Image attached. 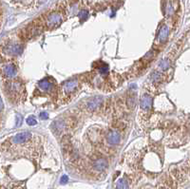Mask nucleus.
I'll list each match as a JSON object with an SVG mask.
<instances>
[{"mask_svg":"<svg viewBox=\"0 0 190 189\" xmlns=\"http://www.w3.org/2000/svg\"><path fill=\"white\" fill-rule=\"evenodd\" d=\"M81 87V84L78 79H69L66 82H64L60 87L58 90L59 94V100L62 101V104L68 103L72 100L79 92Z\"/></svg>","mask_w":190,"mask_h":189,"instance_id":"f257e3e1","label":"nucleus"},{"mask_svg":"<svg viewBox=\"0 0 190 189\" xmlns=\"http://www.w3.org/2000/svg\"><path fill=\"white\" fill-rule=\"evenodd\" d=\"M6 95L13 103L21 102L25 96V86L20 80H9L6 82Z\"/></svg>","mask_w":190,"mask_h":189,"instance_id":"f03ea898","label":"nucleus"},{"mask_svg":"<svg viewBox=\"0 0 190 189\" xmlns=\"http://www.w3.org/2000/svg\"><path fill=\"white\" fill-rule=\"evenodd\" d=\"M62 22H63L62 14L58 12H53L47 14L44 17L42 24H43L44 28L46 27V29H48V30H52V29L58 27Z\"/></svg>","mask_w":190,"mask_h":189,"instance_id":"7ed1b4c3","label":"nucleus"},{"mask_svg":"<svg viewBox=\"0 0 190 189\" xmlns=\"http://www.w3.org/2000/svg\"><path fill=\"white\" fill-rule=\"evenodd\" d=\"M23 52V46L16 41H7L6 44L2 45V53L10 56H16L21 54Z\"/></svg>","mask_w":190,"mask_h":189,"instance_id":"20e7f679","label":"nucleus"},{"mask_svg":"<svg viewBox=\"0 0 190 189\" xmlns=\"http://www.w3.org/2000/svg\"><path fill=\"white\" fill-rule=\"evenodd\" d=\"M1 73H2V78L6 79L7 81L12 80L16 74H17V67L16 65L12 61H9L6 63H2V67H1Z\"/></svg>","mask_w":190,"mask_h":189,"instance_id":"39448f33","label":"nucleus"},{"mask_svg":"<svg viewBox=\"0 0 190 189\" xmlns=\"http://www.w3.org/2000/svg\"><path fill=\"white\" fill-rule=\"evenodd\" d=\"M38 87L43 92H45L47 94H51V95H52L54 92H56V86L54 84V81L49 77L44 78L41 81H39Z\"/></svg>","mask_w":190,"mask_h":189,"instance_id":"423d86ee","label":"nucleus"},{"mask_svg":"<svg viewBox=\"0 0 190 189\" xmlns=\"http://www.w3.org/2000/svg\"><path fill=\"white\" fill-rule=\"evenodd\" d=\"M122 139L121 133L118 131V129H109L106 134V140L107 143L109 146H117L120 144Z\"/></svg>","mask_w":190,"mask_h":189,"instance_id":"0eeeda50","label":"nucleus"},{"mask_svg":"<svg viewBox=\"0 0 190 189\" xmlns=\"http://www.w3.org/2000/svg\"><path fill=\"white\" fill-rule=\"evenodd\" d=\"M32 138V135L30 132L18 133L14 137L12 138V146H21L23 144H26L27 142L31 141Z\"/></svg>","mask_w":190,"mask_h":189,"instance_id":"6e6552de","label":"nucleus"},{"mask_svg":"<svg viewBox=\"0 0 190 189\" xmlns=\"http://www.w3.org/2000/svg\"><path fill=\"white\" fill-rule=\"evenodd\" d=\"M103 104V98L101 97H94L90 100H88L86 105H85V108L88 111L93 112V111H96L97 109H99L102 107Z\"/></svg>","mask_w":190,"mask_h":189,"instance_id":"1a4fd4ad","label":"nucleus"},{"mask_svg":"<svg viewBox=\"0 0 190 189\" xmlns=\"http://www.w3.org/2000/svg\"><path fill=\"white\" fill-rule=\"evenodd\" d=\"M168 34H169V28L168 25H162L160 30H159V33L158 36L156 38V43L158 44V46H162L163 45L166 40L168 38Z\"/></svg>","mask_w":190,"mask_h":189,"instance_id":"9d476101","label":"nucleus"},{"mask_svg":"<svg viewBox=\"0 0 190 189\" xmlns=\"http://www.w3.org/2000/svg\"><path fill=\"white\" fill-rule=\"evenodd\" d=\"M151 106H152V97H151V95H149L148 93L142 94V96L141 97V101H140L141 110L145 111V112H148L151 109Z\"/></svg>","mask_w":190,"mask_h":189,"instance_id":"9b49d317","label":"nucleus"},{"mask_svg":"<svg viewBox=\"0 0 190 189\" xmlns=\"http://www.w3.org/2000/svg\"><path fill=\"white\" fill-rule=\"evenodd\" d=\"M108 167V161L104 158H97L93 160L92 162V168L93 170L97 171V172H103L105 171Z\"/></svg>","mask_w":190,"mask_h":189,"instance_id":"f8f14e48","label":"nucleus"},{"mask_svg":"<svg viewBox=\"0 0 190 189\" xmlns=\"http://www.w3.org/2000/svg\"><path fill=\"white\" fill-rule=\"evenodd\" d=\"M175 11H176L175 2L172 1V0H169V1L166 3V6H165V14L168 16H171L174 14Z\"/></svg>","mask_w":190,"mask_h":189,"instance_id":"ddd939ff","label":"nucleus"},{"mask_svg":"<svg viewBox=\"0 0 190 189\" xmlns=\"http://www.w3.org/2000/svg\"><path fill=\"white\" fill-rule=\"evenodd\" d=\"M117 189H128V181L126 178L120 179L116 183Z\"/></svg>","mask_w":190,"mask_h":189,"instance_id":"4468645a","label":"nucleus"},{"mask_svg":"<svg viewBox=\"0 0 190 189\" xmlns=\"http://www.w3.org/2000/svg\"><path fill=\"white\" fill-rule=\"evenodd\" d=\"M36 123H37V121L34 116H30L27 119V124L30 126H34V125H36Z\"/></svg>","mask_w":190,"mask_h":189,"instance_id":"2eb2a0df","label":"nucleus"},{"mask_svg":"<svg viewBox=\"0 0 190 189\" xmlns=\"http://www.w3.org/2000/svg\"><path fill=\"white\" fill-rule=\"evenodd\" d=\"M80 17L81 18H84V19H86L87 17H88V11H86V10H83L81 12H80Z\"/></svg>","mask_w":190,"mask_h":189,"instance_id":"dca6fc26","label":"nucleus"},{"mask_svg":"<svg viewBox=\"0 0 190 189\" xmlns=\"http://www.w3.org/2000/svg\"><path fill=\"white\" fill-rule=\"evenodd\" d=\"M68 176H66V175H64V176L61 178L60 182H61L62 184H65V183H67V182H68Z\"/></svg>","mask_w":190,"mask_h":189,"instance_id":"f3484780","label":"nucleus"},{"mask_svg":"<svg viewBox=\"0 0 190 189\" xmlns=\"http://www.w3.org/2000/svg\"><path fill=\"white\" fill-rule=\"evenodd\" d=\"M48 113H46V112H42L41 114H40V118L42 120H44V119H48Z\"/></svg>","mask_w":190,"mask_h":189,"instance_id":"a211bd4d","label":"nucleus"},{"mask_svg":"<svg viewBox=\"0 0 190 189\" xmlns=\"http://www.w3.org/2000/svg\"><path fill=\"white\" fill-rule=\"evenodd\" d=\"M21 122H22V118L20 116H17V126H19Z\"/></svg>","mask_w":190,"mask_h":189,"instance_id":"6ab92c4d","label":"nucleus"},{"mask_svg":"<svg viewBox=\"0 0 190 189\" xmlns=\"http://www.w3.org/2000/svg\"><path fill=\"white\" fill-rule=\"evenodd\" d=\"M13 2H16V3H22L24 1H26V0H12Z\"/></svg>","mask_w":190,"mask_h":189,"instance_id":"aec40b11","label":"nucleus"}]
</instances>
